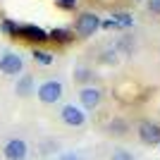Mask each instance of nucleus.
I'll return each instance as SVG.
<instances>
[{
  "mask_svg": "<svg viewBox=\"0 0 160 160\" xmlns=\"http://www.w3.org/2000/svg\"><path fill=\"white\" fill-rule=\"evenodd\" d=\"M55 2H58L62 10H72V7L77 5V0H55Z\"/></svg>",
  "mask_w": 160,
  "mask_h": 160,
  "instance_id": "nucleus-16",
  "label": "nucleus"
},
{
  "mask_svg": "<svg viewBox=\"0 0 160 160\" xmlns=\"http://www.w3.org/2000/svg\"><path fill=\"white\" fill-rule=\"evenodd\" d=\"M88 77H91V72H88V69H84V67H79V69H77V79H79V81H86Z\"/></svg>",
  "mask_w": 160,
  "mask_h": 160,
  "instance_id": "nucleus-17",
  "label": "nucleus"
},
{
  "mask_svg": "<svg viewBox=\"0 0 160 160\" xmlns=\"http://www.w3.org/2000/svg\"><path fill=\"white\" fill-rule=\"evenodd\" d=\"M27 153H29V148L22 139H12L5 143V158L7 160H24Z\"/></svg>",
  "mask_w": 160,
  "mask_h": 160,
  "instance_id": "nucleus-7",
  "label": "nucleus"
},
{
  "mask_svg": "<svg viewBox=\"0 0 160 160\" xmlns=\"http://www.w3.org/2000/svg\"><path fill=\"white\" fill-rule=\"evenodd\" d=\"M115 22H117L120 27H132V24H134L132 14H127V12H120V14H115Z\"/></svg>",
  "mask_w": 160,
  "mask_h": 160,
  "instance_id": "nucleus-13",
  "label": "nucleus"
},
{
  "mask_svg": "<svg viewBox=\"0 0 160 160\" xmlns=\"http://www.w3.org/2000/svg\"><path fill=\"white\" fill-rule=\"evenodd\" d=\"M48 36H50V41H58V43H67V41H72V38H74L69 29H53Z\"/></svg>",
  "mask_w": 160,
  "mask_h": 160,
  "instance_id": "nucleus-10",
  "label": "nucleus"
},
{
  "mask_svg": "<svg viewBox=\"0 0 160 160\" xmlns=\"http://www.w3.org/2000/svg\"><path fill=\"white\" fill-rule=\"evenodd\" d=\"M100 27L105 29V31H112V29H122V27H120V24H117L115 19H105V22H100Z\"/></svg>",
  "mask_w": 160,
  "mask_h": 160,
  "instance_id": "nucleus-15",
  "label": "nucleus"
},
{
  "mask_svg": "<svg viewBox=\"0 0 160 160\" xmlns=\"http://www.w3.org/2000/svg\"><path fill=\"white\" fill-rule=\"evenodd\" d=\"M60 160H79V155H77V153H72V151H69V153L60 155Z\"/></svg>",
  "mask_w": 160,
  "mask_h": 160,
  "instance_id": "nucleus-19",
  "label": "nucleus"
},
{
  "mask_svg": "<svg viewBox=\"0 0 160 160\" xmlns=\"http://www.w3.org/2000/svg\"><path fill=\"white\" fill-rule=\"evenodd\" d=\"M33 60L38 62V65H50V62H53V55L50 53H46V50H33Z\"/></svg>",
  "mask_w": 160,
  "mask_h": 160,
  "instance_id": "nucleus-12",
  "label": "nucleus"
},
{
  "mask_svg": "<svg viewBox=\"0 0 160 160\" xmlns=\"http://www.w3.org/2000/svg\"><path fill=\"white\" fill-rule=\"evenodd\" d=\"M19 38L33 41V43H46V41H50V36H48V31H43V29L36 27V24H22L19 27Z\"/></svg>",
  "mask_w": 160,
  "mask_h": 160,
  "instance_id": "nucleus-4",
  "label": "nucleus"
},
{
  "mask_svg": "<svg viewBox=\"0 0 160 160\" xmlns=\"http://www.w3.org/2000/svg\"><path fill=\"white\" fill-rule=\"evenodd\" d=\"M0 29H2V33H7V36H12V38H19V24H14L12 19H5L2 24H0Z\"/></svg>",
  "mask_w": 160,
  "mask_h": 160,
  "instance_id": "nucleus-11",
  "label": "nucleus"
},
{
  "mask_svg": "<svg viewBox=\"0 0 160 160\" xmlns=\"http://www.w3.org/2000/svg\"><path fill=\"white\" fill-rule=\"evenodd\" d=\"M62 98V84L60 81H46L38 86V100L41 103H58Z\"/></svg>",
  "mask_w": 160,
  "mask_h": 160,
  "instance_id": "nucleus-2",
  "label": "nucleus"
},
{
  "mask_svg": "<svg viewBox=\"0 0 160 160\" xmlns=\"http://www.w3.org/2000/svg\"><path fill=\"white\" fill-rule=\"evenodd\" d=\"M60 117H62L65 124H69V127H81V124L86 122V115L81 112V108H77V105H65L62 112H60Z\"/></svg>",
  "mask_w": 160,
  "mask_h": 160,
  "instance_id": "nucleus-5",
  "label": "nucleus"
},
{
  "mask_svg": "<svg viewBox=\"0 0 160 160\" xmlns=\"http://www.w3.org/2000/svg\"><path fill=\"white\" fill-rule=\"evenodd\" d=\"M98 29H100V19H98V14H93V12H84V14H79V17H77L74 31L79 33L81 38H88V36H93Z\"/></svg>",
  "mask_w": 160,
  "mask_h": 160,
  "instance_id": "nucleus-1",
  "label": "nucleus"
},
{
  "mask_svg": "<svg viewBox=\"0 0 160 160\" xmlns=\"http://www.w3.org/2000/svg\"><path fill=\"white\" fill-rule=\"evenodd\" d=\"M22 67H24V62H22L19 55H14V53H5L2 58H0V72L2 74H19L22 72Z\"/></svg>",
  "mask_w": 160,
  "mask_h": 160,
  "instance_id": "nucleus-6",
  "label": "nucleus"
},
{
  "mask_svg": "<svg viewBox=\"0 0 160 160\" xmlns=\"http://www.w3.org/2000/svg\"><path fill=\"white\" fill-rule=\"evenodd\" d=\"M148 10L153 14H160V0H148Z\"/></svg>",
  "mask_w": 160,
  "mask_h": 160,
  "instance_id": "nucleus-18",
  "label": "nucleus"
},
{
  "mask_svg": "<svg viewBox=\"0 0 160 160\" xmlns=\"http://www.w3.org/2000/svg\"><path fill=\"white\" fill-rule=\"evenodd\" d=\"M139 139L146 146H160V124H155V122H141L139 124Z\"/></svg>",
  "mask_w": 160,
  "mask_h": 160,
  "instance_id": "nucleus-3",
  "label": "nucleus"
},
{
  "mask_svg": "<svg viewBox=\"0 0 160 160\" xmlns=\"http://www.w3.org/2000/svg\"><path fill=\"white\" fill-rule=\"evenodd\" d=\"M31 91H33V77L27 74V77H22V79L17 81V93L19 96H29Z\"/></svg>",
  "mask_w": 160,
  "mask_h": 160,
  "instance_id": "nucleus-9",
  "label": "nucleus"
},
{
  "mask_svg": "<svg viewBox=\"0 0 160 160\" xmlns=\"http://www.w3.org/2000/svg\"><path fill=\"white\" fill-rule=\"evenodd\" d=\"M110 160H134V155L129 153V151H124V148H117V151L112 153V158H110Z\"/></svg>",
  "mask_w": 160,
  "mask_h": 160,
  "instance_id": "nucleus-14",
  "label": "nucleus"
},
{
  "mask_svg": "<svg viewBox=\"0 0 160 160\" xmlns=\"http://www.w3.org/2000/svg\"><path fill=\"white\" fill-rule=\"evenodd\" d=\"M79 100H81V105L86 108V110H93V108L100 103V91L93 88V86H84L81 93H79Z\"/></svg>",
  "mask_w": 160,
  "mask_h": 160,
  "instance_id": "nucleus-8",
  "label": "nucleus"
}]
</instances>
